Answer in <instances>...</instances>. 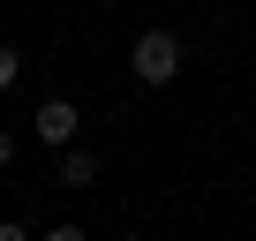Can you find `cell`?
<instances>
[{
    "label": "cell",
    "mask_w": 256,
    "mask_h": 241,
    "mask_svg": "<svg viewBox=\"0 0 256 241\" xmlns=\"http://www.w3.org/2000/svg\"><path fill=\"white\" fill-rule=\"evenodd\" d=\"M128 68H136V83L166 90V83L181 76V38H174V30H136V46H128Z\"/></svg>",
    "instance_id": "6da1fadb"
},
{
    "label": "cell",
    "mask_w": 256,
    "mask_h": 241,
    "mask_svg": "<svg viewBox=\"0 0 256 241\" xmlns=\"http://www.w3.org/2000/svg\"><path fill=\"white\" fill-rule=\"evenodd\" d=\"M76 128H83L76 98H46V106H38V144H53V151H76Z\"/></svg>",
    "instance_id": "7a4b0ae2"
},
{
    "label": "cell",
    "mask_w": 256,
    "mask_h": 241,
    "mask_svg": "<svg viewBox=\"0 0 256 241\" xmlns=\"http://www.w3.org/2000/svg\"><path fill=\"white\" fill-rule=\"evenodd\" d=\"M53 181H60V188H90V181H98V151H83V144H76V151H60Z\"/></svg>",
    "instance_id": "3957f363"
},
{
    "label": "cell",
    "mask_w": 256,
    "mask_h": 241,
    "mask_svg": "<svg viewBox=\"0 0 256 241\" xmlns=\"http://www.w3.org/2000/svg\"><path fill=\"white\" fill-rule=\"evenodd\" d=\"M16 83H23V53H16V46H0V90H16Z\"/></svg>",
    "instance_id": "277c9868"
},
{
    "label": "cell",
    "mask_w": 256,
    "mask_h": 241,
    "mask_svg": "<svg viewBox=\"0 0 256 241\" xmlns=\"http://www.w3.org/2000/svg\"><path fill=\"white\" fill-rule=\"evenodd\" d=\"M38 241H90V226H76V218H53V226H46Z\"/></svg>",
    "instance_id": "5b68a950"
},
{
    "label": "cell",
    "mask_w": 256,
    "mask_h": 241,
    "mask_svg": "<svg viewBox=\"0 0 256 241\" xmlns=\"http://www.w3.org/2000/svg\"><path fill=\"white\" fill-rule=\"evenodd\" d=\"M0 241H30V226L23 218H0Z\"/></svg>",
    "instance_id": "8992f818"
},
{
    "label": "cell",
    "mask_w": 256,
    "mask_h": 241,
    "mask_svg": "<svg viewBox=\"0 0 256 241\" xmlns=\"http://www.w3.org/2000/svg\"><path fill=\"white\" fill-rule=\"evenodd\" d=\"M8 166H16V136L0 128V174H8Z\"/></svg>",
    "instance_id": "52a82bcc"
}]
</instances>
